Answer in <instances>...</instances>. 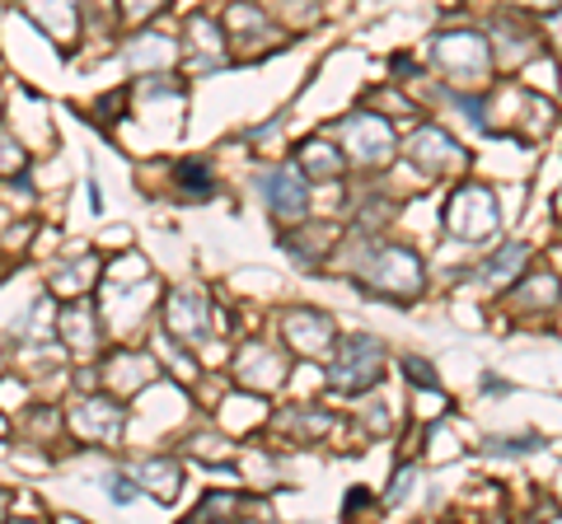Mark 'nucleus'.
Masks as SVG:
<instances>
[{
	"instance_id": "obj_1",
	"label": "nucleus",
	"mask_w": 562,
	"mask_h": 524,
	"mask_svg": "<svg viewBox=\"0 0 562 524\" xmlns=\"http://www.w3.org/2000/svg\"><path fill=\"white\" fill-rule=\"evenodd\" d=\"M165 319H169V328L179 338L198 342V338H206V328H211V305H206V295H198V291H179V295H169Z\"/></svg>"
},
{
	"instance_id": "obj_2",
	"label": "nucleus",
	"mask_w": 562,
	"mask_h": 524,
	"mask_svg": "<svg viewBox=\"0 0 562 524\" xmlns=\"http://www.w3.org/2000/svg\"><path fill=\"white\" fill-rule=\"evenodd\" d=\"M169 57H173V38L165 29H146V33H136V38L127 43L132 71H165Z\"/></svg>"
},
{
	"instance_id": "obj_3",
	"label": "nucleus",
	"mask_w": 562,
	"mask_h": 524,
	"mask_svg": "<svg viewBox=\"0 0 562 524\" xmlns=\"http://www.w3.org/2000/svg\"><path fill=\"white\" fill-rule=\"evenodd\" d=\"M380 346L371 342V338H357V342H347V356H342V365H338V379L342 384H357V389H366V384H371L380 371Z\"/></svg>"
},
{
	"instance_id": "obj_4",
	"label": "nucleus",
	"mask_w": 562,
	"mask_h": 524,
	"mask_svg": "<svg viewBox=\"0 0 562 524\" xmlns=\"http://www.w3.org/2000/svg\"><path fill=\"white\" fill-rule=\"evenodd\" d=\"M436 52H441V61H450V66H473V71H483V61H487V47H483V38L479 33H446L441 43H436Z\"/></svg>"
},
{
	"instance_id": "obj_5",
	"label": "nucleus",
	"mask_w": 562,
	"mask_h": 524,
	"mask_svg": "<svg viewBox=\"0 0 562 524\" xmlns=\"http://www.w3.org/2000/svg\"><path fill=\"white\" fill-rule=\"evenodd\" d=\"M268 197H272V212L281 220H295L305 212V183L295 179V173H277V179H268Z\"/></svg>"
},
{
	"instance_id": "obj_6",
	"label": "nucleus",
	"mask_w": 562,
	"mask_h": 524,
	"mask_svg": "<svg viewBox=\"0 0 562 524\" xmlns=\"http://www.w3.org/2000/svg\"><path fill=\"white\" fill-rule=\"evenodd\" d=\"M29 5V14L33 20H38L43 29H52V33H61V38H70V33H76V0H57V5H52V0H24Z\"/></svg>"
},
{
	"instance_id": "obj_7",
	"label": "nucleus",
	"mask_w": 562,
	"mask_h": 524,
	"mask_svg": "<svg viewBox=\"0 0 562 524\" xmlns=\"http://www.w3.org/2000/svg\"><path fill=\"white\" fill-rule=\"evenodd\" d=\"M347 127L351 132H361V146H351V150H357V160H384V155H390V132H384V122H375V117H351L347 122Z\"/></svg>"
},
{
	"instance_id": "obj_8",
	"label": "nucleus",
	"mask_w": 562,
	"mask_h": 524,
	"mask_svg": "<svg viewBox=\"0 0 562 524\" xmlns=\"http://www.w3.org/2000/svg\"><path fill=\"white\" fill-rule=\"evenodd\" d=\"M136 478L146 482V487H150V492L160 497V501H173V497H179V468H173V464H165V459H150V464H140V474H136Z\"/></svg>"
},
{
	"instance_id": "obj_9",
	"label": "nucleus",
	"mask_w": 562,
	"mask_h": 524,
	"mask_svg": "<svg viewBox=\"0 0 562 524\" xmlns=\"http://www.w3.org/2000/svg\"><path fill=\"white\" fill-rule=\"evenodd\" d=\"M173 179H179V187L183 192H192V197H211V173L202 169V164H179V169H173Z\"/></svg>"
},
{
	"instance_id": "obj_10",
	"label": "nucleus",
	"mask_w": 562,
	"mask_h": 524,
	"mask_svg": "<svg viewBox=\"0 0 562 524\" xmlns=\"http://www.w3.org/2000/svg\"><path fill=\"white\" fill-rule=\"evenodd\" d=\"M446 146V136L441 132H422L417 136V155H422V160H436V164H441V160H460V150H441Z\"/></svg>"
},
{
	"instance_id": "obj_11",
	"label": "nucleus",
	"mask_w": 562,
	"mask_h": 524,
	"mask_svg": "<svg viewBox=\"0 0 562 524\" xmlns=\"http://www.w3.org/2000/svg\"><path fill=\"white\" fill-rule=\"evenodd\" d=\"M169 5V0H122V14H127V20H150V14H160Z\"/></svg>"
},
{
	"instance_id": "obj_12",
	"label": "nucleus",
	"mask_w": 562,
	"mask_h": 524,
	"mask_svg": "<svg viewBox=\"0 0 562 524\" xmlns=\"http://www.w3.org/2000/svg\"><path fill=\"white\" fill-rule=\"evenodd\" d=\"M235 511H239L235 497H206V501L198 505V520H206V515H235Z\"/></svg>"
},
{
	"instance_id": "obj_13",
	"label": "nucleus",
	"mask_w": 562,
	"mask_h": 524,
	"mask_svg": "<svg viewBox=\"0 0 562 524\" xmlns=\"http://www.w3.org/2000/svg\"><path fill=\"white\" fill-rule=\"evenodd\" d=\"M520 262H525V253L520 249H506V253H497V262H492V276H512V272H520Z\"/></svg>"
},
{
	"instance_id": "obj_14",
	"label": "nucleus",
	"mask_w": 562,
	"mask_h": 524,
	"mask_svg": "<svg viewBox=\"0 0 562 524\" xmlns=\"http://www.w3.org/2000/svg\"><path fill=\"white\" fill-rule=\"evenodd\" d=\"M20 164H24V150L14 146L5 132H0V169H20Z\"/></svg>"
},
{
	"instance_id": "obj_15",
	"label": "nucleus",
	"mask_w": 562,
	"mask_h": 524,
	"mask_svg": "<svg viewBox=\"0 0 562 524\" xmlns=\"http://www.w3.org/2000/svg\"><path fill=\"white\" fill-rule=\"evenodd\" d=\"M408 371H413V379H417V384H427V379H431V375H427V365H422V361H408Z\"/></svg>"
},
{
	"instance_id": "obj_16",
	"label": "nucleus",
	"mask_w": 562,
	"mask_h": 524,
	"mask_svg": "<svg viewBox=\"0 0 562 524\" xmlns=\"http://www.w3.org/2000/svg\"><path fill=\"white\" fill-rule=\"evenodd\" d=\"M520 5H535V10H553L558 0H520Z\"/></svg>"
}]
</instances>
